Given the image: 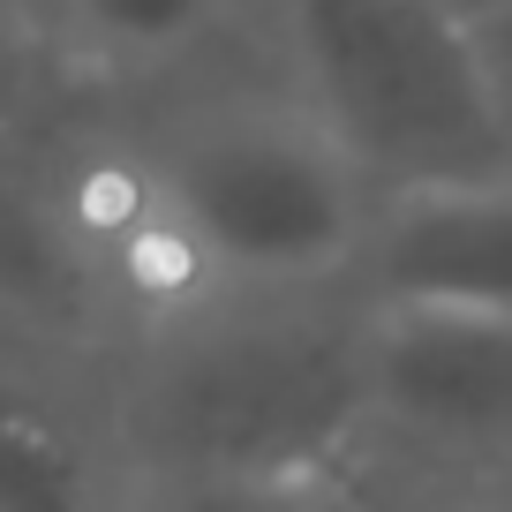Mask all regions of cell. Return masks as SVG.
<instances>
[{"label": "cell", "mask_w": 512, "mask_h": 512, "mask_svg": "<svg viewBox=\"0 0 512 512\" xmlns=\"http://www.w3.org/2000/svg\"><path fill=\"white\" fill-rule=\"evenodd\" d=\"M106 415L136 467H294L369 445L362 302L204 294L113 347Z\"/></svg>", "instance_id": "cell-1"}, {"label": "cell", "mask_w": 512, "mask_h": 512, "mask_svg": "<svg viewBox=\"0 0 512 512\" xmlns=\"http://www.w3.org/2000/svg\"><path fill=\"white\" fill-rule=\"evenodd\" d=\"M294 106L377 196L512 166L475 23L445 0H287Z\"/></svg>", "instance_id": "cell-2"}, {"label": "cell", "mask_w": 512, "mask_h": 512, "mask_svg": "<svg viewBox=\"0 0 512 512\" xmlns=\"http://www.w3.org/2000/svg\"><path fill=\"white\" fill-rule=\"evenodd\" d=\"M369 437L437 460H512V309H369Z\"/></svg>", "instance_id": "cell-3"}, {"label": "cell", "mask_w": 512, "mask_h": 512, "mask_svg": "<svg viewBox=\"0 0 512 512\" xmlns=\"http://www.w3.org/2000/svg\"><path fill=\"white\" fill-rule=\"evenodd\" d=\"M347 287L369 309H512V166L377 196Z\"/></svg>", "instance_id": "cell-4"}, {"label": "cell", "mask_w": 512, "mask_h": 512, "mask_svg": "<svg viewBox=\"0 0 512 512\" xmlns=\"http://www.w3.org/2000/svg\"><path fill=\"white\" fill-rule=\"evenodd\" d=\"M0 324L53 354L121 347L128 332L68 189H46L38 166H23L16 128H0Z\"/></svg>", "instance_id": "cell-5"}, {"label": "cell", "mask_w": 512, "mask_h": 512, "mask_svg": "<svg viewBox=\"0 0 512 512\" xmlns=\"http://www.w3.org/2000/svg\"><path fill=\"white\" fill-rule=\"evenodd\" d=\"M128 460L106 384L76 392L61 354L0 347V512H121Z\"/></svg>", "instance_id": "cell-6"}, {"label": "cell", "mask_w": 512, "mask_h": 512, "mask_svg": "<svg viewBox=\"0 0 512 512\" xmlns=\"http://www.w3.org/2000/svg\"><path fill=\"white\" fill-rule=\"evenodd\" d=\"M121 512H369L354 460L294 467H136Z\"/></svg>", "instance_id": "cell-7"}, {"label": "cell", "mask_w": 512, "mask_h": 512, "mask_svg": "<svg viewBox=\"0 0 512 512\" xmlns=\"http://www.w3.org/2000/svg\"><path fill=\"white\" fill-rule=\"evenodd\" d=\"M226 23V0H46V31L61 61L98 76H151L174 68Z\"/></svg>", "instance_id": "cell-8"}, {"label": "cell", "mask_w": 512, "mask_h": 512, "mask_svg": "<svg viewBox=\"0 0 512 512\" xmlns=\"http://www.w3.org/2000/svg\"><path fill=\"white\" fill-rule=\"evenodd\" d=\"M61 76V46H53L46 16H31V0H0V128H31L53 98Z\"/></svg>", "instance_id": "cell-9"}, {"label": "cell", "mask_w": 512, "mask_h": 512, "mask_svg": "<svg viewBox=\"0 0 512 512\" xmlns=\"http://www.w3.org/2000/svg\"><path fill=\"white\" fill-rule=\"evenodd\" d=\"M475 46H482L490 91H497V106H505V128H512V8H497L490 23H475Z\"/></svg>", "instance_id": "cell-10"}, {"label": "cell", "mask_w": 512, "mask_h": 512, "mask_svg": "<svg viewBox=\"0 0 512 512\" xmlns=\"http://www.w3.org/2000/svg\"><path fill=\"white\" fill-rule=\"evenodd\" d=\"M445 8H452L460 23H490L497 8H512V0H445Z\"/></svg>", "instance_id": "cell-11"}, {"label": "cell", "mask_w": 512, "mask_h": 512, "mask_svg": "<svg viewBox=\"0 0 512 512\" xmlns=\"http://www.w3.org/2000/svg\"><path fill=\"white\" fill-rule=\"evenodd\" d=\"M445 512H512V505H445Z\"/></svg>", "instance_id": "cell-12"}]
</instances>
